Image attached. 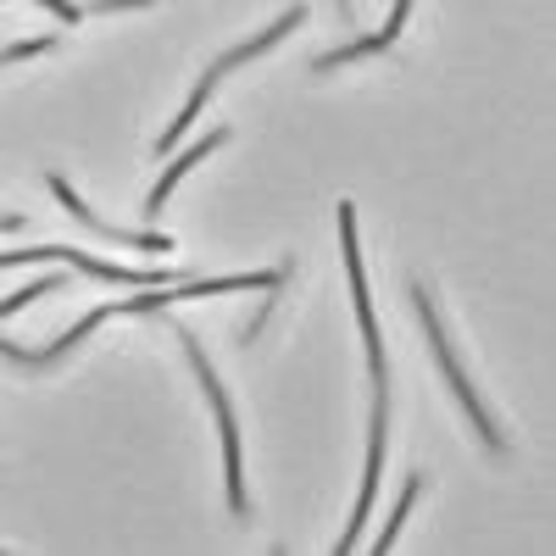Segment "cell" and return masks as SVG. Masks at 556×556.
<instances>
[{"label":"cell","instance_id":"obj_1","mask_svg":"<svg viewBox=\"0 0 556 556\" xmlns=\"http://www.w3.org/2000/svg\"><path fill=\"white\" fill-rule=\"evenodd\" d=\"M178 345L190 351L195 374H201V390H206V401H212V412H217V429H223V473H228V506H235V513H251V495H245V468H240V424H235V406H228V395H223V384H217V374H212L206 351H201L190 334H178Z\"/></svg>","mask_w":556,"mask_h":556},{"label":"cell","instance_id":"obj_2","mask_svg":"<svg viewBox=\"0 0 556 556\" xmlns=\"http://www.w3.org/2000/svg\"><path fill=\"white\" fill-rule=\"evenodd\" d=\"M340 251H345V273H351L356 323H362V340H367V367H374V384L390 390V367H384V345H379V317H374V295H367L362 251H356V206H351V201H340Z\"/></svg>","mask_w":556,"mask_h":556},{"label":"cell","instance_id":"obj_3","mask_svg":"<svg viewBox=\"0 0 556 556\" xmlns=\"http://www.w3.org/2000/svg\"><path fill=\"white\" fill-rule=\"evenodd\" d=\"M412 301H417V317H424V334H429V345H434V362H440V374L451 379L456 401L468 406V417H473L479 440H484L490 451H501V434H495V424H490V412L479 406V390L468 384V374H462V362H456V356H451V345H445V329H440V317H434V301H429V290H412Z\"/></svg>","mask_w":556,"mask_h":556},{"label":"cell","instance_id":"obj_4","mask_svg":"<svg viewBox=\"0 0 556 556\" xmlns=\"http://www.w3.org/2000/svg\"><path fill=\"white\" fill-rule=\"evenodd\" d=\"M384 429H390V406H384V390H379V406H374V440H367V479H362V495H356V513H351V523H345V540L334 545L340 556L356 545V534H362V523H367V513H374V495H379V473H384Z\"/></svg>","mask_w":556,"mask_h":556},{"label":"cell","instance_id":"obj_5","mask_svg":"<svg viewBox=\"0 0 556 556\" xmlns=\"http://www.w3.org/2000/svg\"><path fill=\"white\" fill-rule=\"evenodd\" d=\"M51 190H56V201H62V206H67V212H73V217H78L84 228H96L101 240H117V245H134V251H162V256L173 251V240H167V235H128V228H112V223H101L96 212H89V206H84V201H78V195L67 190L62 178H51Z\"/></svg>","mask_w":556,"mask_h":556},{"label":"cell","instance_id":"obj_6","mask_svg":"<svg viewBox=\"0 0 556 556\" xmlns=\"http://www.w3.org/2000/svg\"><path fill=\"white\" fill-rule=\"evenodd\" d=\"M301 23H306V7H290V12H285V17H278V23H273L267 34H256V39H245V45H235V51H228V56H217V62L206 67V78H212V84H223V73H235V67H245L251 56H262V51H273V45H278V39H285L290 28H301Z\"/></svg>","mask_w":556,"mask_h":556},{"label":"cell","instance_id":"obj_7","mask_svg":"<svg viewBox=\"0 0 556 556\" xmlns=\"http://www.w3.org/2000/svg\"><path fill=\"white\" fill-rule=\"evenodd\" d=\"M223 139H228V128H212V134L201 139V146H195V151H184V156H178V162H173V167L162 173V184H156V190H151V212H162V206H167V190H173V184H178L184 173H190L195 162H206V156H212V151L223 146Z\"/></svg>","mask_w":556,"mask_h":556},{"label":"cell","instance_id":"obj_8","mask_svg":"<svg viewBox=\"0 0 556 556\" xmlns=\"http://www.w3.org/2000/svg\"><path fill=\"white\" fill-rule=\"evenodd\" d=\"M390 34L379 28V34H367V39H356V45H345V51H329V56H317V73H334V67H345V62H356V56H374V51H390Z\"/></svg>","mask_w":556,"mask_h":556},{"label":"cell","instance_id":"obj_9","mask_svg":"<svg viewBox=\"0 0 556 556\" xmlns=\"http://www.w3.org/2000/svg\"><path fill=\"white\" fill-rule=\"evenodd\" d=\"M424 495V479H406V490H401V506H395V518H390V529L379 534V551H390L395 545V534H401V523H406V513H412V501Z\"/></svg>","mask_w":556,"mask_h":556},{"label":"cell","instance_id":"obj_10","mask_svg":"<svg viewBox=\"0 0 556 556\" xmlns=\"http://www.w3.org/2000/svg\"><path fill=\"white\" fill-rule=\"evenodd\" d=\"M51 290H56V278H34L28 290H17V295H7V301H0V317H7V312H17V306H28L34 295H51Z\"/></svg>","mask_w":556,"mask_h":556},{"label":"cell","instance_id":"obj_11","mask_svg":"<svg viewBox=\"0 0 556 556\" xmlns=\"http://www.w3.org/2000/svg\"><path fill=\"white\" fill-rule=\"evenodd\" d=\"M51 34H39V39H23V45H12V51H0V67H12V62H23V56H39V51H51Z\"/></svg>","mask_w":556,"mask_h":556},{"label":"cell","instance_id":"obj_12","mask_svg":"<svg viewBox=\"0 0 556 556\" xmlns=\"http://www.w3.org/2000/svg\"><path fill=\"white\" fill-rule=\"evenodd\" d=\"M406 12H412V0H395V12H390V23H384V34H390V39H401V23H406Z\"/></svg>","mask_w":556,"mask_h":556},{"label":"cell","instance_id":"obj_13","mask_svg":"<svg viewBox=\"0 0 556 556\" xmlns=\"http://www.w3.org/2000/svg\"><path fill=\"white\" fill-rule=\"evenodd\" d=\"M39 7H51L62 23H78V7H73V0H39Z\"/></svg>","mask_w":556,"mask_h":556},{"label":"cell","instance_id":"obj_14","mask_svg":"<svg viewBox=\"0 0 556 556\" xmlns=\"http://www.w3.org/2000/svg\"><path fill=\"white\" fill-rule=\"evenodd\" d=\"M123 7H151V0H96V12H123Z\"/></svg>","mask_w":556,"mask_h":556}]
</instances>
